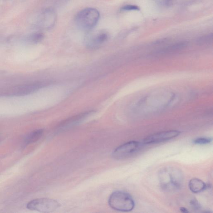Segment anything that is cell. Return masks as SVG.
Segmentation results:
<instances>
[{
  "mask_svg": "<svg viewBox=\"0 0 213 213\" xmlns=\"http://www.w3.org/2000/svg\"><path fill=\"white\" fill-rule=\"evenodd\" d=\"M108 203L112 209L122 212L131 211L135 206V202L131 195L121 191L113 192L109 196Z\"/></svg>",
  "mask_w": 213,
  "mask_h": 213,
  "instance_id": "cell-2",
  "label": "cell"
},
{
  "mask_svg": "<svg viewBox=\"0 0 213 213\" xmlns=\"http://www.w3.org/2000/svg\"><path fill=\"white\" fill-rule=\"evenodd\" d=\"M209 186L206 184L202 180L198 178L192 179L189 181V187L191 191L194 193H199L203 191Z\"/></svg>",
  "mask_w": 213,
  "mask_h": 213,
  "instance_id": "cell-8",
  "label": "cell"
},
{
  "mask_svg": "<svg viewBox=\"0 0 213 213\" xmlns=\"http://www.w3.org/2000/svg\"><path fill=\"white\" fill-rule=\"evenodd\" d=\"M140 147V144L136 141L126 142L115 149L112 152V157L116 160L125 159L135 153Z\"/></svg>",
  "mask_w": 213,
  "mask_h": 213,
  "instance_id": "cell-5",
  "label": "cell"
},
{
  "mask_svg": "<svg viewBox=\"0 0 213 213\" xmlns=\"http://www.w3.org/2000/svg\"><path fill=\"white\" fill-rule=\"evenodd\" d=\"M212 139L209 137H199L194 140V143L196 144H206L210 143Z\"/></svg>",
  "mask_w": 213,
  "mask_h": 213,
  "instance_id": "cell-14",
  "label": "cell"
},
{
  "mask_svg": "<svg viewBox=\"0 0 213 213\" xmlns=\"http://www.w3.org/2000/svg\"><path fill=\"white\" fill-rule=\"evenodd\" d=\"M100 17V13L94 8H87L77 14L75 22L77 26L84 30H91L96 26Z\"/></svg>",
  "mask_w": 213,
  "mask_h": 213,
  "instance_id": "cell-3",
  "label": "cell"
},
{
  "mask_svg": "<svg viewBox=\"0 0 213 213\" xmlns=\"http://www.w3.org/2000/svg\"><path fill=\"white\" fill-rule=\"evenodd\" d=\"M180 134V132L177 130H169L153 134L147 136L143 140L144 144H152L161 143L172 139Z\"/></svg>",
  "mask_w": 213,
  "mask_h": 213,
  "instance_id": "cell-6",
  "label": "cell"
},
{
  "mask_svg": "<svg viewBox=\"0 0 213 213\" xmlns=\"http://www.w3.org/2000/svg\"><path fill=\"white\" fill-rule=\"evenodd\" d=\"M108 35L105 32L98 31L90 33L88 38L90 44L100 45L104 43L108 40Z\"/></svg>",
  "mask_w": 213,
  "mask_h": 213,
  "instance_id": "cell-7",
  "label": "cell"
},
{
  "mask_svg": "<svg viewBox=\"0 0 213 213\" xmlns=\"http://www.w3.org/2000/svg\"><path fill=\"white\" fill-rule=\"evenodd\" d=\"M44 85L45 84L43 83H38L23 86L21 88H17V90H16L15 92L17 95H26V94H29L30 93L36 91L40 88H42Z\"/></svg>",
  "mask_w": 213,
  "mask_h": 213,
  "instance_id": "cell-10",
  "label": "cell"
},
{
  "mask_svg": "<svg viewBox=\"0 0 213 213\" xmlns=\"http://www.w3.org/2000/svg\"><path fill=\"white\" fill-rule=\"evenodd\" d=\"M187 44L188 43L187 42H180L175 43L160 50L159 53H160L166 54L178 51L184 49L187 46Z\"/></svg>",
  "mask_w": 213,
  "mask_h": 213,
  "instance_id": "cell-11",
  "label": "cell"
},
{
  "mask_svg": "<svg viewBox=\"0 0 213 213\" xmlns=\"http://www.w3.org/2000/svg\"><path fill=\"white\" fill-rule=\"evenodd\" d=\"M124 11H129V10H139L140 8L137 6L135 5H127L124 6L121 9Z\"/></svg>",
  "mask_w": 213,
  "mask_h": 213,
  "instance_id": "cell-17",
  "label": "cell"
},
{
  "mask_svg": "<svg viewBox=\"0 0 213 213\" xmlns=\"http://www.w3.org/2000/svg\"><path fill=\"white\" fill-rule=\"evenodd\" d=\"M213 41V34H211L199 37L197 42L199 45H205L212 43Z\"/></svg>",
  "mask_w": 213,
  "mask_h": 213,
  "instance_id": "cell-13",
  "label": "cell"
},
{
  "mask_svg": "<svg viewBox=\"0 0 213 213\" xmlns=\"http://www.w3.org/2000/svg\"><path fill=\"white\" fill-rule=\"evenodd\" d=\"M43 129H39L30 133L25 139L26 144H29L38 140L43 135Z\"/></svg>",
  "mask_w": 213,
  "mask_h": 213,
  "instance_id": "cell-12",
  "label": "cell"
},
{
  "mask_svg": "<svg viewBox=\"0 0 213 213\" xmlns=\"http://www.w3.org/2000/svg\"><path fill=\"white\" fill-rule=\"evenodd\" d=\"M60 206V203L55 200L41 198L30 201L27 204V207L30 210L41 212L50 213L56 211Z\"/></svg>",
  "mask_w": 213,
  "mask_h": 213,
  "instance_id": "cell-4",
  "label": "cell"
},
{
  "mask_svg": "<svg viewBox=\"0 0 213 213\" xmlns=\"http://www.w3.org/2000/svg\"><path fill=\"white\" fill-rule=\"evenodd\" d=\"M43 37H44V36L42 33H36L31 36L30 39L34 43H37V42H40L43 39Z\"/></svg>",
  "mask_w": 213,
  "mask_h": 213,
  "instance_id": "cell-15",
  "label": "cell"
},
{
  "mask_svg": "<svg viewBox=\"0 0 213 213\" xmlns=\"http://www.w3.org/2000/svg\"><path fill=\"white\" fill-rule=\"evenodd\" d=\"M159 179L162 190L171 192L181 189L183 176L179 169L174 167H167L160 171Z\"/></svg>",
  "mask_w": 213,
  "mask_h": 213,
  "instance_id": "cell-1",
  "label": "cell"
},
{
  "mask_svg": "<svg viewBox=\"0 0 213 213\" xmlns=\"http://www.w3.org/2000/svg\"><path fill=\"white\" fill-rule=\"evenodd\" d=\"M180 210L182 213H189V211L188 209L186 208L183 207H181L180 208Z\"/></svg>",
  "mask_w": 213,
  "mask_h": 213,
  "instance_id": "cell-18",
  "label": "cell"
},
{
  "mask_svg": "<svg viewBox=\"0 0 213 213\" xmlns=\"http://www.w3.org/2000/svg\"><path fill=\"white\" fill-rule=\"evenodd\" d=\"M190 204L192 208L194 210L198 211L200 210L202 207H201L200 204L199 203L196 199H193L190 201Z\"/></svg>",
  "mask_w": 213,
  "mask_h": 213,
  "instance_id": "cell-16",
  "label": "cell"
},
{
  "mask_svg": "<svg viewBox=\"0 0 213 213\" xmlns=\"http://www.w3.org/2000/svg\"><path fill=\"white\" fill-rule=\"evenodd\" d=\"M94 112V111H88L73 116L72 117L66 120L65 121L62 122V123L61 124V126L62 127V128H64V127L66 128V127H69V126L75 125L76 124H77L80 121L84 120L87 116L91 115Z\"/></svg>",
  "mask_w": 213,
  "mask_h": 213,
  "instance_id": "cell-9",
  "label": "cell"
}]
</instances>
